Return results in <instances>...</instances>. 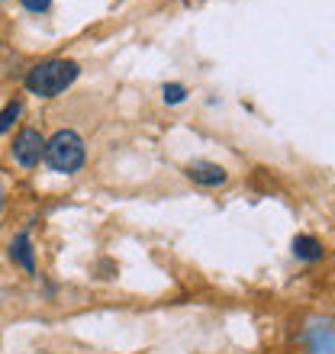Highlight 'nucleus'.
Listing matches in <instances>:
<instances>
[{"label": "nucleus", "mask_w": 335, "mask_h": 354, "mask_svg": "<svg viewBox=\"0 0 335 354\" xmlns=\"http://www.w3.org/2000/svg\"><path fill=\"white\" fill-rule=\"evenodd\" d=\"M42 158H46V165L52 171H58V174H75V171L84 165V158H87V151H84V139L78 136L75 129L55 132V136L46 142Z\"/></svg>", "instance_id": "obj_2"}, {"label": "nucleus", "mask_w": 335, "mask_h": 354, "mask_svg": "<svg viewBox=\"0 0 335 354\" xmlns=\"http://www.w3.org/2000/svg\"><path fill=\"white\" fill-rule=\"evenodd\" d=\"M165 103H181L187 97V87L184 84H165Z\"/></svg>", "instance_id": "obj_8"}, {"label": "nucleus", "mask_w": 335, "mask_h": 354, "mask_svg": "<svg viewBox=\"0 0 335 354\" xmlns=\"http://www.w3.org/2000/svg\"><path fill=\"white\" fill-rule=\"evenodd\" d=\"M19 110H23V106H19V103H7V106H3V110H0V136H3V132H7L10 126H13V122H17Z\"/></svg>", "instance_id": "obj_7"}, {"label": "nucleus", "mask_w": 335, "mask_h": 354, "mask_svg": "<svg viewBox=\"0 0 335 354\" xmlns=\"http://www.w3.org/2000/svg\"><path fill=\"white\" fill-rule=\"evenodd\" d=\"M3 200H7V194H3V187H0V209H3Z\"/></svg>", "instance_id": "obj_10"}, {"label": "nucleus", "mask_w": 335, "mask_h": 354, "mask_svg": "<svg viewBox=\"0 0 335 354\" xmlns=\"http://www.w3.org/2000/svg\"><path fill=\"white\" fill-rule=\"evenodd\" d=\"M293 254H297L300 261H319V258L326 254V248H323V242L313 239V235H297V239H293Z\"/></svg>", "instance_id": "obj_6"}, {"label": "nucleus", "mask_w": 335, "mask_h": 354, "mask_svg": "<svg viewBox=\"0 0 335 354\" xmlns=\"http://www.w3.org/2000/svg\"><path fill=\"white\" fill-rule=\"evenodd\" d=\"M10 261H17L26 274H36V258H33V245H29V232H19L10 242Z\"/></svg>", "instance_id": "obj_5"}, {"label": "nucleus", "mask_w": 335, "mask_h": 354, "mask_svg": "<svg viewBox=\"0 0 335 354\" xmlns=\"http://www.w3.org/2000/svg\"><path fill=\"white\" fill-rule=\"evenodd\" d=\"M78 75H81V68L71 58H46L36 68H29L26 87L36 97H58L62 91H68L75 84Z\"/></svg>", "instance_id": "obj_1"}, {"label": "nucleus", "mask_w": 335, "mask_h": 354, "mask_svg": "<svg viewBox=\"0 0 335 354\" xmlns=\"http://www.w3.org/2000/svg\"><path fill=\"white\" fill-rule=\"evenodd\" d=\"M187 177L194 180V184H203V187H219L226 184V168L213 165V161H194V165H187Z\"/></svg>", "instance_id": "obj_4"}, {"label": "nucleus", "mask_w": 335, "mask_h": 354, "mask_svg": "<svg viewBox=\"0 0 335 354\" xmlns=\"http://www.w3.org/2000/svg\"><path fill=\"white\" fill-rule=\"evenodd\" d=\"M42 149H46L42 132L29 126V129H23L17 136V142H13V158H17L23 168H33V165H39V158H42Z\"/></svg>", "instance_id": "obj_3"}, {"label": "nucleus", "mask_w": 335, "mask_h": 354, "mask_svg": "<svg viewBox=\"0 0 335 354\" xmlns=\"http://www.w3.org/2000/svg\"><path fill=\"white\" fill-rule=\"evenodd\" d=\"M26 10H33V13H46L48 7H52V0H19Z\"/></svg>", "instance_id": "obj_9"}]
</instances>
